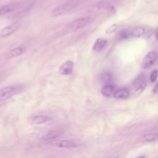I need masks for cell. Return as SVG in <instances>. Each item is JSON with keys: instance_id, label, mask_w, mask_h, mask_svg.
<instances>
[{"instance_id": "obj_2", "label": "cell", "mask_w": 158, "mask_h": 158, "mask_svg": "<svg viewBox=\"0 0 158 158\" xmlns=\"http://www.w3.org/2000/svg\"><path fill=\"white\" fill-rule=\"evenodd\" d=\"M22 89L20 85H10L0 89V101L6 100L19 93Z\"/></svg>"}, {"instance_id": "obj_18", "label": "cell", "mask_w": 158, "mask_h": 158, "mask_svg": "<svg viewBox=\"0 0 158 158\" xmlns=\"http://www.w3.org/2000/svg\"><path fill=\"white\" fill-rule=\"evenodd\" d=\"M99 80L101 81V83L106 85L110 84V81L112 80V76L110 73L104 72L102 73L99 75Z\"/></svg>"}, {"instance_id": "obj_16", "label": "cell", "mask_w": 158, "mask_h": 158, "mask_svg": "<svg viewBox=\"0 0 158 158\" xmlns=\"http://www.w3.org/2000/svg\"><path fill=\"white\" fill-rule=\"evenodd\" d=\"M130 95V92L127 89H120L115 91L114 97L116 99H126L128 98Z\"/></svg>"}, {"instance_id": "obj_12", "label": "cell", "mask_w": 158, "mask_h": 158, "mask_svg": "<svg viewBox=\"0 0 158 158\" xmlns=\"http://www.w3.org/2000/svg\"><path fill=\"white\" fill-rule=\"evenodd\" d=\"M26 49H27L26 46H25L23 45L17 46L9 51V56L10 57H18V56L22 55V54H23L26 51Z\"/></svg>"}, {"instance_id": "obj_23", "label": "cell", "mask_w": 158, "mask_h": 158, "mask_svg": "<svg viewBox=\"0 0 158 158\" xmlns=\"http://www.w3.org/2000/svg\"><path fill=\"white\" fill-rule=\"evenodd\" d=\"M153 92L154 93H158V82L154 86V88L153 89Z\"/></svg>"}, {"instance_id": "obj_24", "label": "cell", "mask_w": 158, "mask_h": 158, "mask_svg": "<svg viewBox=\"0 0 158 158\" xmlns=\"http://www.w3.org/2000/svg\"><path fill=\"white\" fill-rule=\"evenodd\" d=\"M156 38H157V40H158V30H157V31H156Z\"/></svg>"}, {"instance_id": "obj_4", "label": "cell", "mask_w": 158, "mask_h": 158, "mask_svg": "<svg viewBox=\"0 0 158 158\" xmlns=\"http://www.w3.org/2000/svg\"><path fill=\"white\" fill-rule=\"evenodd\" d=\"M49 145L59 148H73L77 147L78 144L72 140L62 139V140H54L49 143H47Z\"/></svg>"}, {"instance_id": "obj_19", "label": "cell", "mask_w": 158, "mask_h": 158, "mask_svg": "<svg viewBox=\"0 0 158 158\" xmlns=\"http://www.w3.org/2000/svg\"><path fill=\"white\" fill-rule=\"evenodd\" d=\"M98 7L99 8H104V9H106L108 10H112L114 9V7L110 5L109 4V2H106V1H102V2H100L98 4Z\"/></svg>"}, {"instance_id": "obj_25", "label": "cell", "mask_w": 158, "mask_h": 158, "mask_svg": "<svg viewBox=\"0 0 158 158\" xmlns=\"http://www.w3.org/2000/svg\"><path fill=\"white\" fill-rule=\"evenodd\" d=\"M136 158H145V156H139V157H138Z\"/></svg>"}, {"instance_id": "obj_3", "label": "cell", "mask_w": 158, "mask_h": 158, "mask_svg": "<svg viewBox=\"0 0 158 158\" xmlns=\"http://www.w3.org/2000/svg\"><path fill=\"white\" fill-rule=\"evenodd\" d=\"M89 22L88 17H80L71 22L66 27L65 32L67 33L77 31L85 27Z\"/></svg>"}, {"instance_id": "obj_6", "label": "cell", "mask_w": 158, "mask_h": 158, "mask_svg": "<svg viewBox=\"0 0 158 158\" xmlns=\"http://www.w3.org/2000/svg\"><path fill=\"white\" fill-rule=\"evenodd\" d=\"M21 26L20 22H14L10 24L0 30V38L7 37L15 33Z\"/></svg>"}, {"instance_id": "obj_9", "label": "cell", "mask_w": 158, "mask_h": 158, "mask_svg": "<svg viewBox=\"0 0 158 158\" xmlns=\"http://www.w3.org/2000/svg\"><path fill=\"white\" fill-rule=\"evenodd\" d=\"M51 117L44 115H34L29 118V123L31 125H39L51 121Z\"/></svg>"}, {"instance_id": "obj_10", "label": "cell", "mask_w": 158, "mask_h": 158, "mask_svg": "<svg viewBox=\"0 0 158 158\" xmlns=\"http://www.w3.org/2000/svg\"><path fill=\"white\" fill-rule=\"evenodd\" d=\"M60 135V133L59 131L53 130L46 133L41 138V140L44 143H49L56 140Z\"/></svg>"}, {"instance_id": "obj_21", "label": "cell", "mask_w": 158, "mask_h": 158, "mask_svg": "<svg viewBox=\"0 0 158 158\" xmlns=\"http://www.w3.org/2000/svg\"><path fill=\"white\" fill-rule=\"evenodd\" d=\"M118 24H112L107 27V28L106 30V33H110L112 32L115 31L118 28Z\"/></svg>"}, {"instance_id": "obj_15", "label": "cell", "mask_w": 158, "mask_h": 158, "mask_svg": "<svg viewBox=\"0 0 158 158\" xmlns=\"http://www.w3.org/2000/svg\"><path fill=\"white\" fill-rule=\"evenodd\" d=\"M106 44L107 40L104 38H98L93 45V49L95 51H100L106 46Z\"/></svg>"}, {"instance_id": "obj_5", "label": "cell", "mask_w": 158, "mask_h": 158, "mask_svg": "<svg viewBox=\"0 0 158 158\" xmlns=\"http://www.w3.org/2000/svg\"><path fill=\"white\" fill-rule=\"evenodd\" d=\"M157 59V54L154 51L149 52L144 57L142 62V67L148 69L151 68L156 62Z\"/></svg>"}, {"instance_id": "obj_14", "label": "cell", "mask_w": 158, "mask_h": 158, "mask_svg": "<svg viewBox=\"0 0 158 158\" xmlns=\"http://www.w3.org/2000/svg\"><path fill=\"white\" fill-rule=\"evenodd\" d=\"M19 7L18 3H11L6 5L0 8V15H4L7 13L12 12L16 10Z\"/></svg>"}, {"instance_id": "obj_20", "label": "cell", "mask_w": 158, "mask_h": 158, "mask_svg": "<svg viewBox=\"0 0 158 158\" xmlns=\"http://www.w3.org/2000/svg\"><path fill=\"white\" fill-rule=\"evenodd\" d=\"M128 38V34L127 29L122 30L118 33V38L119 40H124Z\"/></svg>"}, {"instance_id": "obj_17", "label": "cell", "mask_w": 158, "mask_h": 158, "mask_svg": "<svg viewBox=\"0 0 158 158\" xmlns=\"http://www.w3.org/2000/svg\"><path fill=\"white\" fill-rule=\"evenodd\" d=\"M157 139H158V133H146L142 138L143 141L146 142V143L152 142Z\"/></svg>"}, {"instance_id": "obj_22", "label": "cell", "mask_w": 158, "mask_h": 158, "mask_svg": "<svg viewBox=\"0 0 158 158\" xmlns=\"http://www.w3.org/2000/svg\"><path fill=\"white\" fill-rule=\"evenodd\" d=\"M157 74H158V71H157V69L154 70L151 72V75H150V81H151V82L153 83L156 81V80L157 78Z\"/></svg>"}, {"instance_id": "obj_1", "label": "cell", "mask_w": 158, "mask_h": 158, "mask_svg": "<svg viewBox=\"0 0 158 158\" xmlns=\"http://www.w3.org/2000/svg\"><path fill=\"white\" fill-rule=\"evenodd\" d=\"M79 2L80 0H69L54 8L51 12V15L56 17L68 12L76 7Z\"/></svg>"}, {"instance_id": "obj_8", "label": "cell", "mask_w": 158, "mask_h": 158, "mask_svg": "<svg viewBox=\"0 0 158 158\" xmlns=\"http://www.w3.org/2000/svg\"><path fill=\"white\" fill-rule=\"evenodd\" d=\"M74 64L71 60H67L64 62L59 68V72L62 75H70L72 73Z\"/></svg>"}, {"instance_id": "obj_11", "label": "cell", "mask_w": 158, "mask_h": 158, "mask_svg": "<svg viewBox=\"0 0 158 158\" xmlns=\"http://www.w3.org/2000/svg\"><path fill=\"white\" fill-rule=\"evenodd\" d=\"M145 33V30L141 27H135L128 30V38H139L142 36Z\"/></svg>"}, {"instance_id": "obj_7", "label": "cell", "mask_w": 158, "mask_h": 158, "mask_svg": "<svg viewBox=\"0 0 158 158\" xmlns=\"http://www.w3.org/2000/svg\"><path fill=\"white\" fill-rule=\"evenodd\" d=\"M133 85L136 91L141 92L146 86V80L145 76L143 74L139 75L133 80Z\"/></svg>"}, {"instance_id": "obj_13", "label": "cell", "mask_w": 158, "mask_h": 158, "mask_svg": "<svg viewBox=\"0 0 158 158\" xmlns=\"http://www.w3.org/2000/svg\"><path fill=\"white\" fill-rule=\"evenodd\" d=\"M115 91L116 89L115 86L110 84L104 85L101 89L102 94L106 97H110L112 96H114Z\"/></svg>"}]
</instances>
